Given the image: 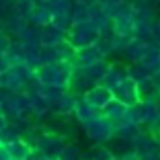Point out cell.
I'll use <instances>...</instances> for the list:
<instances>
[{
  "label": "cell",
  "mask_w": 160,
  "mask_h": 160,
  "mask_svg": "<svg viewBox=\"0 0 160 160\" xmlns=\"http://www.w3.org/2000/svg\"><path fill=\"white\" fill-rule=\"evenodd\" d=\"M113 90L107 88V86H94L92 90H88L86 92V105H90V107H107L111 101H113Z\"/></svg>",
  "instance_id": "cell-1"
}]
</instances>
